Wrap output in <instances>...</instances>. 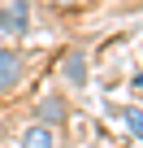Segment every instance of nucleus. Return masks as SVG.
<instances>
[{
	"instance_id": "f257e3e1",
	"label": "nucleus",
	"mask_w": 143,
	"mask_h": 148,
	"mask_svg": "<svg viewBox=\"0 0 143 148\" xmlns=\"http://www.w3.org/2000/svg\"><path fill=\"white\" fill-rule=\"evenodd\" d=\"M0 31L5 35H26L30 31V5L26 0H9V5L0 9Z\"/></svg>"
},
{
	"instance_id": "f03ea898",
	"label": "nucleus",
	"mask_w": 143,
	"mask_h": 148,
	"mask_svg": "<svg viewBox=\"0 0 143 148\" xmlns=\"http://www.w3.org/2000/svg\"><path fill=\"white\" fill-rule=\"evenodd\" d=\"M61 74H65V83H74V87H87V57L74 48V52H65L61 57Z\"/></svg>"
},
{
	"instance_id": "7ed1b4c3",
	"label": "nucleus",
	"mask_w": 143,
	"mask_h": 148,
	"mask_svg": "<svg viewBox=\"0 0 143 148\" xmlns=\"http://www.w3.org/2000/svg\"><path fill=\"white\" fill-rule=\"evenodd\" d=\"M22 79V57L18 52H0V92H13Z\"/></svg>"
},
{
	"instance_id": "20e7f679",
	"label": "nucleus",
	"mask_w": 143,
	"mask_h": 148,
	"mask_svg": "<svg viewBox=\"0 0 143 148\" xmlns=\"http://www.w3.org/2000/svg\"><path fill=\"white\" fill-rule=\"evenodd\" d=\"M22 148H56V135H52V126L35 122L30 131H22Z\"/></svg>"
},
{
	"instance_id": "39448f33",
	"label": "nucleus",
	"mask_w": 143,
	"mask_h": 148,
	"mask_svg": "<svg viewBox=\"0 0 143 148\" xmlns=\"http://www.w3.org/2000/svg\"><path fill=\"white\" fill-rule=\"evenodd\" d=\"M121 122L130 126L134 139H143V109H139V105H126V109H121Z\"/></svg>"
},
{
	"instance_id": "423d86ee",
	"label": "nucleus",
	"mask_w": 143,
	"mask_h": 148,
	"mask_svg": "<svg viewBox=\"0 0 143 148\" xmlns=\"http://www.w3.org/2000/svg\"><path fill=\"white\" fill-rule=\"evenodd\" d=\"M39 113H43V126H48V122H56V118L65 113V105H61V100L52 96V100H43V109H39Z\"/></svg>"
},
{
	"instance_id": "0eeeda50",
	"label": "nucleus",
	"mask_w": 143,
	"mask_h": 148,
	"mask_svg": "<svg viewBox=\"0 0 143 148\" xmlns=\"http://www.w3.org/2000/svg\"><path fill=\"white\" fill-rule=\"evenodd\" d=\"M48 5H61V9H69V5H83V0H48Z\"/></svg>"
}]
</instances>
